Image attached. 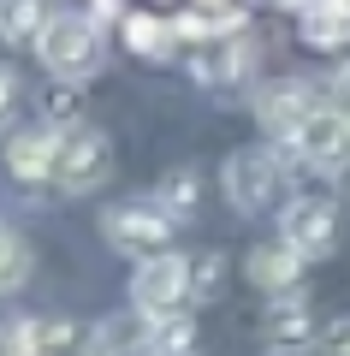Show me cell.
Here are the masks:
<instances>
[{
    "mask_svg": "<svg viewBox=\"0 0 350 356\" xmlns=\"http://www.w3.org/2000/svg\"><path fill=\"white\" fill-rule=\"evenodd\" d=\"M125 42H131L137 60L161 65V60H173V54H178V42H184V36H178V24H173V18H161V13H131L125 18Z\"/></svg>",
    "mask_w": 350,
    "mask_h": 356,
    "instance_id": "14",
    "label": "cell"
},
{
    "mask_svg": "<svg viewBox=\"0 0 350 356\" xmlns=\"http://www.w3.org/2000/svg\"><path fill=\"white\" fill-rule=\"evenodd\" d=\"M190 72H196V83H208V89H232V83H244V77L255 72V48L238 42V36H220L214 48H202L196 60H190Z\"/></svg>",
    "mask_w": 350,
    "mask_h": 356,
    "instance_id": "10",
    "label": "cell"
},
{
    "mask_svg": "<svg viewBox=\"0 0 350 356\" xmlns=\"http://www.w3.org/2000/svg\"><path fill=\"white\" fill-rule=\"evenodd\" d=\"M173 24H178L184 42H220V36H238V30H244V13L232 6V0H214V6H190V13H178Z\"/></svg>",
    "mask_w": 350,
    "mask_h": 356,
    "instance_id": "16",
    "label": "cell"
},
{
    "mask_svg": "<svg viewBox=\"0 0 350 356\" xmlns=\"http://www.w3.org/2000/svg\"><path fill=\"white\" fill-rule=\"evenodd\" d=\"M291 154H297V166H315V172H338V166H350V119L338 113L333 102L315 107L309 125L297 131V137L285 143Z\"/></svg>",
    "mask_w": 350,
    "mask_h": 356,
    "instance_id": "7",
    "label": "cell"
},
{
    "mask_svg": "<svg viewBox=\"0 0 350 356\" xmlns=\"http://www.w3.org/2000/svg\"><path fill=\"white\" fill-rule=\"evenodd\" d=\"M18 107H24V83H18L13 65H0V131L18 119Z\"/></svg>",
    "mask_w": 350,
    "mask_h": 356,
    "instance_id": "23",
    "label": "cell"
},
{
    "mask_svg": "<svg viewBox=\"0 0 350 356\" xmlns=\"http://www.w3.org/2000/svg\"><path fill=\"white\" fill-rule=\"evenodd\" d=\"M184 303H196L190 297V255H178V250L143 255L137 273H131V309L154 321V315H178Z\"/></svg>",
    "mask_w": 350,
    "mask_h": 356,
    "instance_id": "4",
    "label": "cell"
},
{
    "mask_svg": "<svg viewBox=\"0 0 350 356\" xmlns=\"http://www.w3.org/2000/svg\"><path fill=\"white\" fill-rule=\"evenodd\" d=\"M220 191L225 202L238 208L244 220L273 214L279 202H291V166L273 143H250V149H232L220 166Z\"/></svg>",
    "mask_w": 350,
    "mask_h": 356,
    "instance_id": "1",
    "label": "cell"
},
{
    "mask_svg": "<svg viewBox=\"0 0 350 356\" xmlns=\"http://www.w3.org/2000/svg\"><path fill=\"white\" fill-rule=\"evenodd\" d=\"M149 321V315H143ZM196 350V327H190V315L178 309V315H154L149 321V356H184Z\"/></svg>",
    "mask_w": 350,
    "mask_h": 356,
    "instance_id": "20",
    "label": "cell"
},
{
    "mask_svg": "<svg viewBox=\"0 0 350 356\" xmlns=\"http://www.w3.org/2000/svg\"><path fill=\"white\" fill-rule=\"evenodd\" d=\"M95 6H101L95 18H119V24H125V18H131V13H125V0H95Z\"/></svg>",
    "mask_w": 350,
    "mask_h": 356,
    "instance_id": "26",
    "label": "cell"
},
{
    "mask_svg": "<svg viewBox=\"0 0 350 356\" xmlns=\"http://www.w3.org/2000/svg\"><path fill=\"white\" fill-rule=\"evenodd\" d=\"M184 356H196V350H184Z\"/></svg>",
    "mask_w": 350,
    "mask_h": 356,
    "instance_id": "28",
    "label": "cell"
},
{
    "mask_svg": "<svg viewBox=\"0 0 350 356\" xmlns=\"http://www.w3.org/2000/svg\"><path fill=\"white\" fill-rule=\"evenodd\" d=\"M54 18H60V0H0V42L6 48H36Z\"/></svg>",
    "mask_w": 350,
    "mask_h": 356,
    "instance_id": "12",
    "label": "cell"
},
{
    "mask_svg": "<svg viewBox=\"0 0 350 356\" xmlns=\"http://www.w3.org/2000/svg\"><path fill=\"white\" fill-rule=\"evenodd\" d=\"M326 102H333V107H338V113H344V119H350V60H344V65H338V77H333V95H326Z\"/></svg>",
    "mask_w": 350,
    "mask_h": 356,
    "instance_id": "24",
    "label": "cell"
},
{
    "mask_svg": "<svg viewBox=\"0 0 350 356\" xmlns=\"http://www.w3.org/2000/svg\"><path fill=\"white\" fill-rule=\"evenodd\" d=\"M30 273H36V255H30L24 232H13L6 220H0V297H13L30 285Z\"/></svg>",
    "mask_w": 350,
    "mask_h": 356,
    "instance_id": "18",
    "label": "cell"
},
{
    "mask_svg": "<svg viewBox=\"0 0 350 356\" xmlns=\"http://www.w3.org/2000/svg\"><path fill=\"white\" fill-rule=\"evenodd\" d=\"M285 6H309V0H285Z\"/></svg>",
    "mask_w": 350,
    "mask_h": 356,
    "instance_id": "27",
    "label": "cell"
},
{
    "mask_svg": "<svg viewBox=\"0 0 350 356\" xmlns=\"http://www.w3.org/2000/svg\"><path fill=\"white\" fill-rule=\"evenodd\" d=\"M267 332H273L279 344H309V332H315V309L303 303V291H279V297H267Z\"/></svg>",
    "mask_w": 350,
    "mask_h": 356,
    "instance_id": "17",
    "label": "cell"
},
{
    "mask_svg": "<svg viewBox=\"0 0 350 356\" xmlns=\"http://www.w3.org/2000/svg\"><path fill=\"white\" fill-rule=\"evenodd\" d=\"M113 172V143L95 125H65L60 131V161H54V191L65 196H89L101 191Z\"/></svg>",
    "mask_w": 350,
    "mask_h": 356,
    "instance_id": "5",
    "label": "cell"
},
{
    "mask_svg": "<svg viewBox=\"0 0 350 356\" xmlns=\"http://www.w3.org/2000/svg\"><path fill=\"white\" fill-rule=\"evenodd\" d=\"M54 161H60V125H30L6 143V172L18 184H54Z\"/></svg>",
    "mask_w": 350,
    "mask_h": 356,
    "instance_id": "9",
    "label": "cell"
},
{
    "mask_svg": "<svg viewBox=\"0 0 350 356\" xmlns=\"http://www.w3.org/2000/svg\"><path fill=\"white\" fill-rule=\"evenodd\" d=\"M303 42L309 48H344L350 42V0H309L303 6Z\"/></svg>",
    "mask_w": 350,
    "mask_h": 356,
    "instance_id": "15",
    "label": "cell"
},
{
    "mask_svg": "<svg viewBox=\"0 0 350 356\" xmlns=\"http://www.w3.org/2000/svg\"><path fill=\"white\" fill-rule=\"evenodd\" d=\"M36 60L48 77H60V83H89V77H101V65H107V42H101V24L83 13H60L48 24V36L36 42Z\"/></svg>",
    "mask_w": 350,
    "mask_h": 356,
    "instance_id": "2",
    "label": "cell"
},
{
    "mask_svg": "<svg viewBox=\"0 0 350 356\" xmlns=\"http://www.w3.org/2000/svg\"><path fill=\"white\" fill-rule=\"evenodd\" d=\"M220 255L214 250H202V255H190V297H214V285H220Z\"/></svg>",
    "mask_w": 350,
    "mask_h": 356,
    "instance_id": "22",
    "label": "cell"
},
{
    "mask_svg": "<svg viewBox=\"0 0 350 356\" xmlns=\"http://www.w3.org/2000/svg\"><path fill=\"white\" fill-rule=\"evenodd\" d=\"M83 356H149V321L143 315H113L83 339Z\"/></svg>",
    "mask_w": 350,
    "mask_h": 356,
    "instance_id": "13",
    "label": "cell"
},
{
    "mask_svg": "<svg viewBox=\"0 0 350 356\" xmlns=\"http://www.w3.org/2000/svg\"><path fill=\"white\" fill-rule=\"evenodd\" d=\"M173 232H178V220L166 214L154 196H143V202H113L107 214H101V238H107V250H119V255H161L166 243H173Z\"/></svg>",
    "mask_w": 350,
    "mask_h": 356,
    "instance_id": "3",
    "label": "cell"
},
{
    "mask_svg": "<svg viewBox=\"0 0 350 356\" xmlns=\"http://www.w3.org/2000/svg\"><path fill=\"white\" fill-rule=\"evenodd\" d=\"M244 273H250V285H255V291L279 297V291H297V280H303V255L291 250L285 238H273V243H262V250H250Z\"/></svg>",
    "mask_w": 350,
    "mask_h": 356,
    "instance_id": "11",
    "label": "cell"
},
{
    "mask_svg": "<svg viewBox=\"0 0 350 356\" xmlns=\"http://www.w3.org/2000/svg\"><path fill=\"white\" fill-rule=\"evenodd\" d=\"M196 191H202V184H196V172L184 166V172H166V178H161L154 202H161L173 220H190V214H196Z\"/></svg>",
    "mask_w": 350,
    "mask_h": 356,
    "instance_id": "21",
    "label": "cell"
},
{
    "mask_svg": "<svg viewBox=\"0 0 350 356\" xmlns=\"http://www.w3.org/2000/svg\"><path fill=\"white\" fill-rule=\"evenodd\" d=\"M279 238H285L303 261H321V255L333 250V238H338V208L326 202V196H291V202L279 208Z\"/></svg>",
    "mask_w": 350,
    "mask_h": 356,
    "instance_id": "8",
    "label": "cell"
},
{
    "mask_svg": "<svg viewBox=\"0 0 350 356\" xmlns=\"http://www.w3.org/2000/svg\"><path fill=\"white\" fill-rule=\"evenodd\" d=\"M54 339H60V327H48V321H6L0 327V356H54Z\"/></svg>",
    "mask_w": 350,
    "mask_h": 356,
    "instance_id": "19",
    "label": "cell"
},
{
    "mask_svg": "<svg viewBox=\"0 0 350 356\" xmlns=\"http://www.w3.org/2000/svg\"><path fill=\"white\" fill-rule=\"evenodd\" d=\"M326 356H350V315L326 327Z\"/></svg>",
    "mask_w": 350,
    "mask_h": 356,
    "instance_id": "25",
    "label": "cell"
},
{
    "mask_svg": "<svg viewBox=\"0 0 350 356\" xmlns=\"http://www.w3.org/2000/svg\"><path fill=\"white\" fill-rule=\"evenodd\" d=\"M315 107H326V102H321V89H315L309 77H279V83L255 89V125H262L273 143H291L303 125H309Z\"/></svg>",
    "mask_w": 350,
    "mask_h": 356,
    "instance_id": "6",
    "label": "cell"
}]
</instances>
